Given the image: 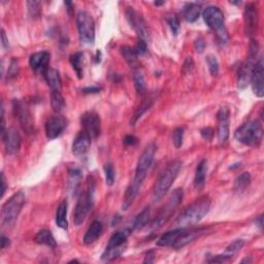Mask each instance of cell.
Returning a JSON list of instances; mask_svg holds the SVG:
<instances>
[{
    "label": "cell",
    "instance_id": "cell-46",
    "mask_svg": "<svg viewBox=\"0 0 264 264\" xmlns=\"http://www.w3.org/2000/svg\"><path fill=\"white\" fill-rule=\"evenodd\" d=\"M194 69V61L192 59V57H187L185 62H184L183 66H182V73L184 75H189Z\"/></svg>",
    "mask_w": 264,
    "mask_h": 264
},
{
    "label": "cell",
    "instance_id": "cell-43",
    "mask_svg": "<svg viewBox=\"0 0 264 264\" xmlns=\"http://www.w3.org/2000/svg\"><path fill=\"white\" fill-rule=\"evenodd\" d=\"M166 21L172 32V34L177 36L180 33V30H181V23L179 18L177 17V16L173 15V16H170V17L166 19Z\"/></svg>",
    "mask_w": 264,
    "mask_h": 264
},
{
    "label": "cell",
    "instance_id": "cell-55",
    "mask_svg": "<svg viewBox=\"0 0 264 264\" xmlns=\"http://www.w3.org/2000/svg\"><path fill=\"white\" fill-rule=\"evenodd\" d=\"M11 242H10V238L4 236L3 234L1 235V249H5V248H7L10 246Z\"/></svg>",
    "mask_w": 264,
    "mask_h": 264
},
{
    "label": "cell",
    "instance_id": "cell-42",
    "mask_svg": "<svg viewBox=\"0 0 264 264\" xmlns=\"http://www.w3.org/2000/svg\"><path fill=\"white\" fill-rule=\"evenodd\" d=\"M206 64L209 66L210 73L213 77H217L219 75V62L215 56H207L206 57Z\"/></svg>",
    "mask_w": 264,
    "mask_h": 264
},
{
    "label": "cell",
    "instance_id": "cell-7",
    "mask_svg": "<svg viewBox=\"0 0 264 264\" xmlns=\"http://www.w3.org/2000/svg\"><path fill=\"white\" fill-rule=\"evenodd\" d=\"M77 24L79 41L85 45H93L95 42V22L92 16L81 11L77 16Z\"/></svg>",
    "mask_w": 264,
    "mask_h": 264
},
{
    "label": "cell",
    "instance_id": "cell-22",
    "mask_svg": "<svg viewBox=\"0 0 264 264\" xmlns=\"http://www.w3.org/2000/svg\"><path fill=\"white\" fill-rule=\"evenodd\" d=\"M103 233V226L100 221H93L91 225L86 231L83 242L85 245H91L95 243Z\"/></svg>",
    "mask_w": 264,
    "mask_h": 264
},
{
    "label": "cell",
    "instance_id": "cell-15",
    "mask_svg": "<svg viewBox=\"0 0 264 264\" xmlns=\"http://www.w3.org/2000/svg\"><path fill=\"white\" fill-rule=\"evenodd\" d=\"M1 140L4 143L5 152L9 155H16L21 149L22 138L15 127L7 128Z\"/></svg>",
    "mask_w": 264,
    "mask_h": 264
},
{
    "label": "cell",
    "instance_id": "cell-30",
    "mask_svg": "<svg viewBox=\"0 0 264 264\" xmlns=\"http://www.w3.org/2000/svg\"><path fill=\"white\" fill-rule=\"evenodd\" d=\"M206 172H207V161L205 159H203L198 163L196 167L195 177H194V187L196 189H202L204 186Z\"/></svg>",
    "mask_w": 264,
    "mask_h": 264
},
{
    "label": "cell",
    "instance_id": "cell-24",
    "mask_svg": "<svg viewBox=\"0 0 264 264\" xmlns=\"http://www.w3.org/2000/svg\"><path fill=\"white\" fill-rule=\"evenodd\" d=\"M202 13V5L195 3V2H191L187 3L183 9V17L187 22L189 23H194L201 16Z\"/></svg>",
    "mask_w": 264,
    "mask_h": 264
},
{
    "label": "cell",
    "instance_id": "cell-20",
    "mask_svg": "<svg viewBox=\"0 0 264 264\" xmlns=\"http://www.w3.org/2000/svg\"><path fill=\"white\" fill-rule=\"evenodd\" d=\"M206 230H207V228H205V227L190 229V230L184 228L182 233L179 235L177 241H175V243L173 244V246L171 248H173V249H182V248L186 247L190 243L194 242L195 239L201 237Z\"/></svg>",
    "mask_w": 264,
    "mask_h": 264
},
{
    "label": "cell",
    "instance_id": "cell-16",
    "mask_svg": "<svg viewBox=\"0 0 264 264\" xmlns=\"http://www.w3.org/2000/svg\"><path fill=\"white\" fill-rule=\"evenodd\" d=\"M202 17L206 25L215 32L224 28V14L218 6H207Z\"/></svg>",
    "mask_w": 264,
    "mask_h": 264
},
{
    "label": "cell",
    "instance_id": "cell-17",
    "mask_svg": "<svg viewBox=\"0 0 264 264\" xmlns=\"http://www.w3.org/2000/svg\"><path fill=\"white\" fill-rule=\"evenodd\" d=\"M50 58H51V55L47 51L34 53L33 55L30 56L29 65L31 69L35 71V73L45 76L47 71L49 70Z\"/></svg>",
    "mask_w": 264,
    "mask_h": 264
},
{
    "label": "cell",
    "instance_id": "cell-48",
    "mask_svg": "<svg viewBox=\"0 0 264 264\" xmlns=\"http://www.w3.org/2000/svg\"><path fill=\"white\" fill-rule=\"evenodd\" d=\"M201 134H202L203 140H205L207 141H211L214 138V129L211 127H204L201 130Z\"/></svg>",
    "mask_w": 264,
    "mask_h": 264
},
{
    "label": "cell",
    "instance_id": "cell-32",
    "mask_svg": "<svg viewBox=\"0 0 264 264\" xmlns=\"http://www.w3.org/2000/svg\"><path fill=\"white\" fill-rule=\"evenodd\" d=\"M150 213H151V209L149 206L145 207L137 217H135L134 221H133V225H132V230H141L145 228L148 224H149V220H150Z\"/></svg>",
    "mask_w": 264,
    "mask_h": 264
},
{
    "label": "cell",
    "instance_id": "cell-45",
    "mask_svg": "<svg viewBox=\"0 0 264 264\" xmlns=\"http://www.w3.org/2000/svg\"><path fill=\"white\" fill-rule=\"evenodd\" d=\"M20 73V66H19V63L18 61L16 59H13L11 64H10V67H9V70H7V79H14L18 77Z\"/></svg>",
    "mask_w": 264,
    "mask_h": 264
},
{
    "label": "cell",
    "instance_id": "cell-25",
    "mask_svg": "<svg viewBox=\"0 0 264 264\" xmlns=\"http://www.w3.org/2000/svg\"><path fill=\"white\" fill-rule=\"evenodd\" d=\"M46 81L51 88V91H61L62 89V81L59 71L55 68H49L46 75L44 76Z\"/></svg>",
    "mask_w": 264,
    "mask_h": 264
},
{
    "label": "cell",
    "instance_id": "cell-39",
    "mask_svg": "<svg viewBox=\"0 0 264 264\" xmlns=\"http://www.w3.org/2000/svg\"><path fill=\"white\" fill-rule=\"evenodd\" d=\"M27 9L32 19H37L42 15V3L38 1H27Z\"/></svg>",
    "mask_w": 264,
    "mask_h": 264
},
{
    "label": "cell",
    "instance_id": "cell-56",
    "mask_svg": "<svg viewBox=\"0 0 264 264\" xmlns=\"http://www.w3.org/2000/svg\"><path fill=\"white\" fill-rule=\"evenodd\" d=\"M263 217H262V215H260L259 216V217H258V221H257V224H258V225H259V227H260V229H262V225H263V224H262V222H263Z\"/></svg>",
    "mask_w": 264,
    "mask_h": 264
},
{
    "label": "cell",
    "instance_id": "cell-11",
    "mask_svg": "<svg viewBox=\"0 0 264 264\" xmlns=\"http://www.w3.org/2000/svg\"><path fill=\"white\" fill-rule=\"evenodd\" d=\"M81 124L83 131L89 134L92 140L98 139L101 132V119L97 113L93 110L86 111L81 116Z\"/></svg>",
    "mask_w": 264,
    "mask_h": 264
},
{
    "label": "cell",
    "instance_id": "cell-23",
    "mask_svg": "<svg viewBox=\"0 0 264 264\" xmlns=\"http://www.w3.org/2000/svg\"><path fill=\"white\" fill-rule=\"evenodd\" d=\"M154 101H155V98L153 97V96H147V97H145L142 99V101L140 102V105L139 106V108L137 109V110H135L134 115L131 118L130 124L132 126H134L135 124H137V122L139 121V120L152 108Z\"/></svg>",
    "mask_w": 264,
    "mask_h": 264
},
{
    "label": "cell",
    "instance_id": "cell-29",
    "mask_svg": "<svg viewBox=\"0 0 264 264\" xmlns=\"http://www.w3.org/2000/svg\"><path fill=\"white\" fill-rule=\"evenodd\" d=\"M67 210H68L67 201H63L58 205L57 213H56V224H57L58 227L64 229V230L68 229Z\"/></svg>",
    "mask_w": 264,
    "mask_h": 264
},
{
    "label": "cell",
    "instance_id": "cell-34",
    "mask_svg": "<svg viewBox=\"0 0 264 264\" xmlns=\"http://www.w3.org/2000/svg\"><path fill=\"white\" fill-rule=\"evenodd\" d=\"M83 60H84V54L82 52H77L73 55H70L69 57V61H70V64L71 66H73L74 70L76 71V74L78 76V78H83Z\"/></svg>",
    "mask_w": 264,
    "mask_h": 264
},
{
    "label": "cell",
    "instance_id": "cell-40",
    "mask_svg": "<svg viewBox=\"0 0 264 264\" xmlns=\"http://www.w3.org/2000/svg\"><path fill=\"white\" fill-rule=\"evenodd\" d=\"M103 170H105L106 173V181H107V185L108 186H113L115 184V179H116V172L113 163L108 162L103 166Z\"/></svg>",
    "mask_w": 264,
    "mask_h": 264
},
{
    "label": "cell",
    "instance_id": "cell-9",
    "mask_svg": "<svg viewBox=\"0 0 264 264\" xmlns=\"http://www.w3.org/2000/svg\"><path fill=\"white\" fill-rule=\"evenodd\" d=\"M13 109L14 115L19 120V123L22 127V129L27 134L33 133L34 120L26 103L21 99H15L13 101Z\"/></svg>",
    "mask_w": 264,
    "mask_h": 264
},
{
    "label": "cell",
    "instance_id": "cell-51",
    "mask_svg": "<svg viewBox=\"0 0 264 264\" xmlns=\"http://www.w3.org/2000/svg\"><path fill=\"white\" fill-rule=\"evenodd\" d=\"M1 45H2V47L7 51V50H10V44H9V39L6 38V34H5V31L2 29L1 30Z\"/></svg>",
    "mask_w": 264,
    "mask_h": 264
},
{
    "label": "cell",
    "instance_id": "cell-6",
    "mask_svg": "<svg viewBox=\"0 0 264 264\" xmlns=\"http://www.w3.org/2000/svg\"><path fill=\"white\" fill-rule=\"evenodd\" d=\"M156 151H157V147L154 142L149 143V145L145 148V150L142 151V153L140 156V159L138 161L134 178L131 181L137 186L141 187L143 181H145V179L147 177L150 167L154 161Z\"/></svg>",
    "mask_w": 264,
    "mask_h": 264
},
{
    "label": "cell",
    "instance_id": "cell-28",
    "mask_svg": "<svg viewBox=\"0 0 264 264\" xmlns=\"http://www.w3.org/2000/svg\"><path fill=\"white\" fill-rule=\"evenodd\" d=\"M140 189V187L137 186L132 182L129 184V186L127 187V190L125 192L124 201H123V203H122V210L123 211H127V210L130 209V206L133 204L135 198H137V196L139 194Z\"/></svg>",
    "mask_w": 264,
    "mask_h": 264
},
{
    "label": "cell",
    "instance_id": "cell-3",
    "mask_svg": "<svg viewBox=\"0 0 264 264\" xmlns=\"http://www.w3.org/2000/svg\"><path fill=\"white\" fill-rule=\"evenodd\" d=\"M182 169V162L180 160H173L169 163L164 171L159 175L154 188H153V201L154 202H161L167 192L172 186L173 182L177 179L178 174Z\"/></svg>",
    "mask_w": 264,
    "mask_h": 264
},
{
    "label": "cell",
    "instance_id": "cell-50",
    "mask_svg": "<svg viewBox=\"0 0 264 264\" xmlns=\"http://www.w3.org/2000/svg\"><path fill=\"white\" fill-rule=\"evenodd\" d=\"M139 142V140L134 135H126L124 138V143L126 146H135Z\"/></svg>",
    "mask_w": 264,
    "mask_h": 264
},
{
    "label": "cell",
    "instance_id": "cell-19",
    "mask_svg": "<svg viewBox=\"0 0 264 264\" xmlns=\"http://www.w3.org/2000/svg\"><path fill=\"white\" fill-rule=\"evenodd\" d=\"M218 121V140L220 143L226 142L229 138V122H230V111L227 108H221L217 113Z\"/></svg>",
    "mask_w": 264,
    "mask_h": 264
},
{
    "label": "cell",
    "instance_id": "cell-49",
    "mask_svg": "<svg viewBox=\"0 0 264 264\" xmlns=\"http://www.w3.org/2000/svg\"><path fill=\"white\" fill-rule=\"evenodd\" d=\"M194 49L199 54L203 53V51L205 49V42H204V39L202 36H198L195 39V42H194Z\"/></svg>",
    "mask_w": 264,
    "mask_h": 264
},
{
    "label": "cell",
    "instance_id": "cell-13",
    "mask_svg": "<svg viewBox=\"0 0 264 264\" xmlns=\"http://www.w3.org/2000/svg\"><path fill=\"white\" fill-rule=\"evenodd\" d=\"M244 21H245V32L246 35L249 37H253L258 30V10L255 3H249L245 9L244 13Z\"/></svg>",
    "mask_w": 264,
    "mask_h": 264
},
{
    "label": "cell",
    "instance_id": "cell-54",
    "mask_svg": "<svg viewBox=\"0 0 264 264\" xmlns=\"http://www.w3.org/2000/svg\"><path fill=\"white\" fill-rule=\"evenodd\" d=\"M5 191H6V181H5L4 173L1 172V197L4 196Z\"/></svg>",
    "mask_w": 264,
    "mask_h": 264
},
{
    "label": "cell",
    "instance_id": "cell-26",
    "mask_svg": "<svg viewBox=\"0 0 264 264\" xmlns=\"http://www.w3.org/2000/svg\"><path fill=\"white\" fill-rule=\"evenodd\" d=\"M183 230L184 228H177V229L167 231V233H165L164 234H162L159 237V239L156 243L157 246L158 247H172L175 241H177V238L179 237V235L182 233Z\"/></svg>",
    "mask_w": 264,
    "mask_h": 264
},
{
    "label": "cell",
    "instance_id": "cell-21",
    "mask_svg": "<svg viewBox=\"0 0 264 264\" xmlns=\"http://www.w3.org/2000/svg\"><path fill=\"white\" fill-rule=\"evenodd\" d=\"M92 139L85 131L79 132L73 142V153L77 157H83L89 151Z\"/></svg>",
    "mask_w": 264,
    "mask_h": 264
},
{
    "label": "cell",
    "instance_id": "cell-12",
    "mask_svg": "<svg viewBox=\"0 0 264 264\" xmlns=\"http://www.w3.org/2000/svg\"><path fill=\"white\" fill-rule=\"evenodd\" d=\"M68 121L65 117L60 114L51 116L46 122V135L50 140L59 138L66 129Z\"/></svg>",
    "mask_w": 264,
    "mask_h": 264
},
{
    "label": "cell",
    "instance_id": "cell-37",
    "mask_svg": "<svg viewBox=\"0 0 264 264\" xmlns=\"http://www.w3.org/2000/svg\"><path fill=\"white\" fill-rule=\"evenodd\" d=\"M133 82L134 87L137 89V92L139 94H143L146 91V83H145V77H143L142 71L140 67L135 68L133 70Z\"/></svg>",
    "mask_w": 264,
    "mask_h": 264
},
{
    "label": "cell",
    "instance_id": "cell-5",
    "mask_svg": "<svg viewBox=\"0 0 264 264\" xmlns=\"http://www.w3.org/2000/svg\"><path fill=\"white\" fill-rule=\"evenodd\" d=\"M25 193L19 191L3 204L1 211V226L3 228H12L15 225L25 204Z\"/></svg>",
    "mask_w": 264,
    "mask_h": 264
},
{
    "label": "cell",
    "instance_id": "cell-44",
    "mask_svg": "<svg viewBox=\"0 0 264 264\" xmlns=\"http://www.w3.org/2000/svg\"><path fill=\"white\" fill-rule=\"evenodd\" d=\"M183 140H184V128L178 127L175 128L172 132V142L173 146L179 149L183 145Z\"/></svg>",
    "mask_w": 264,
    "mask_h": 264
},
{
    "label": "cell",
    "instance_id": "cell-33",
    "mask_svg": "<svg viewBox=\"0 0 264 264\" xmlns=\"http://www.w3.org/2000/svg\"><path fill=\"white\" fill-rule=\"evenodd\" d=\"M68 173H69V179H68L69 191L73 192V194L76 195L82 182V172L78 169H70Z\"/></svg>",
    "mask_w": 264,
    "mask_h": 264
},
{
    "label": "cell",
    "instance_id": "cell-1",
    "mask_svg": "<svg viewBox=\"0 0 264 264\" xmlns=\"http://www.w3.org/2000/svg\"><path fill=\"white\" fill-rule=\"evenodd\" d=\"M211 209V199L209 196H202L184 210L175 219L173 225L178 228H186L194 225L203 219Z\"/></svg>",
    "mask_w": 264,
    "mask_h": 264
},
{
    "label": "cell",
    "instance_id": "cell-52",
    "mask_svg": "<svg viewBox=\"0 0 264 264\" xmlns=\"http://www.w3.org/2000/svg\"><path fill=\"white\" fill-rule=\"evenodd\" d=\"M154 261H155V252L149 251L146 255L145 260H143V263H154Z\"/></svg>",
    "mask_w": 264,
    "mask_h": 264
},
{
    "label": "cell",
    "instance_id": "cell-4",
    "mask_svg": "<svg viewBox=\"0 0 264 264\" xmlns=\"http://www.w3.org/2000/svg\"><path fill=\"white\" fill-rule=\"evenodd\" d=\"M234 139L245 146L258 148L263 140V128L258 120H252L239 126L234 132Z\"/></svg>",
    "mask_w": 264,
    "mask_h": 264
},
{
    "label": "cell",
    "instance_id": "cell-58",
    "mask_svg": "<svg viewBox=\"0 0 264 264\" xmlns=\"http://www.w3.org/2000/svg\"><path fill=\"white\" fill-rule=\"evenodd\" d=\"M164 3H165L164 1H156L154 4L157 5V6H159V5H162V4H164Z\"/></svg>",
    "mask_w": 264,
    "mask_h": 264
},
{
    "label": "cell",
    "instance_id": "cell-14",
    "mask_svg": "<svg viewBox=\"0 0 264 264\" xmlns=\"http://www.w3.org/2000/svg\"><path fill=\"white\" fill-rule=\"evenodd\" d=\"M250 84L252 86L253 93L257 97L262 98L264 96V65L261 57L255 63Z\"/></svg>",
    "mask_w": 264,
    "mask_h": 264
},
{
    "label": "cell",
    "instance_id": "cell-57",
    "mask_svg": "<svg viewBox=\"0 0 264 264\" xmlns=\"http://www.w3.org/2000/svg\"><path fill=\"white\" fill-rule=\"evenodd\" d=\"M252 262V259L251 258H245L242 263H251Z\"/></svg>",
    "mask_w": 264,
    "mask_h": 264
},
{
    "label": "cell",
    "instance_id": "cell-47",
    "mask_svg": "<svg viewBox=\"0 0 264 264\" xmlns=\"http://www.w3.org/2000/svg\"><path fill=\"white\" fill-rule=\"evenodd\" d=\"M134 50H135V52H137V54L139 56L146 55L148 53V45H147V42L142 41V39H140Z\"/></svg>",
    "mask_w": 264,
    "mask_h": 264
},
{
    "label": "cell",
    "instance_id": "cell-38",
    "mask_svg": "<svg viewBox=\"0 0 264 264\" xmlns=\"http://www.w3.org/2000/svg\"><path fill=\"white\" fill-rule=\"evenodd\" d=\"M250 183H251V174L249 172H243L235 179L233 189L237 192L244 191L248 186L250 185Z\"/></svg>",
    "mask_w": 264,
    "mask_h": 264
},
{
    "label": "cell",
    "instance_id": "cell-31",
    "mask_svg": "<svg viewBox=\"0 0 264 264\" xmlns=\"http://www.w3.org/2000/svg\"><path fill=\"white\" fill-rule=\"evenodd\" d=\"M121 54L126 62L129 64V66L133 69L139 66V55L135 52L133 47L129 46H124L121 47Z\"/></svg>",
    "mask_w": 264,
    "mask_h": 264
},
{
    "label": "cell",
    "instance_id": "cell-36",
    "mask_svg": "<svg viewBox=\"0 0 264 264\" xmlns=\"http://www.w3.org/2000/svg\"><path fill=\"white\" fill-rule=\"evenodd\" d=\"M51 103L55 113L60 114L65 107V100H64L61 91H51Z\"/></svg>",
    "mask_w": 264,
    "mask_h": 264
},
{
    "label": "cell",
    "instance_id": "cell-53",
    "mask_svg": "<svg viewBox=\"0 0 264 264\" xmlns=\"http://www.w3.org/2000/svg\"><path fill=\"white\" fill-rule=\"evenodd\" d=\"M101 88L100 87H88V88H84L82 90L84 93H98L100 92Z\"/></svg>",
    "mask_w": 264,
    "mask_h": 264
},
{
    "label": "cell",
    "instance_id": "cell-2",
    "mask_svg": "<svg viewBox=\"0 0 264 264\" xmlns=\"http://www.w3.org/2000/svg\"><path fill=\"white\" fill-rule=\"evenodd\" d=\"M95 189H96V182L92 175H89L87 178V184L85 189L81 192L75 210L74 221L76 225H81V224L86 220L88 215L91 212L94 199H95Z\"/></svg>",
    "mask_w": 264,
    "mask_h": 264
},
{
    "label": "cell",
    "instance_id": "cell-8",
    "mask_svg": "<svg viewBox=\"0 0 264 264\" xmlns=\"http://www.w3.org/2000/svg\"><path fill=\"white\" fill-rule=\"evenodd\" d=\"M183 198H184L183 189H181V188L175 189L171 193V195L169 199V202H167L166 205H164L161 212L159 213L158 217L153 222H152V224H151L152 229H159L160 227H161L163 224L170 219V217L171 216V214L174 212V210L181 204V202H183Z\"/></svg>",
    "mask_w": 264,
    "mask_h": 264
},
{
    "label": "cell",
    "instance_id": "cell-27",
    "mask_svg": "<svg viewBox=\"0 0 264 264\" xmlns=\"http://www.w3.org/2000/svg\"><path fill=\"white\" fill-rule=\"evenodd\" d=\"M34 242L38 245H44V246L53 248V249L57 247L56 239L49 229L39 230L34 237Z\"/></svg>",
    "mask_w": 264,
    "mask_h": 264
},
{
    "label": "cell",
    "instance_id": "cell-35",
    "mask_svg": "<svg viewBox=\"0 0 264 264\" xmlns=\"http://www.w3.org/2000/svg\"><path fill=\"white\" fill-rule=\"evenodd\" d=\"M126 247L127 246L118 247V248H108L107 247L105 252H103V254L101 256L102 261L110 262V261H114V260L120 258L122 256V254L125 252Z\"/></svg>",
    "mask_w": 264,
    "mask_h": 264
},
{
    "label": "cell",
    "instance_id": "cell-18",
    "mask_svg": "<svg viewBox=\"0 0 264 264\" xmlns=\"http://www.w3.org/2000/svg\"><path fill=\"white\" fill-rule=\"evenodd\" d=\"M256 59L248 57L247 60L242 64L237 71V88L241 90L246 89L251 82L253 68L256 63Z\"/></svg>",
    "mask_w": 264,
    "mask_h": 264
},
{
    "label": "cell",
    "instance_id": "cell-41",
    "mask_svg": "<svg viewBox=\"0 0 264 264\" xmlns=\"http://www.w3.org/2000/svg\"><path fill=\"white\" fill-rule=\"evenodd\" d=\"M245 245V241L244 239H236L235 242H233L231 245H229L227 248H226V250H225V253L224 254H226L227 256H229L230 258H233V256L238 253L239 251L242 250V248L244 247Z\"/></svg>",
    "mask_w": 264,
    "mask_h": 264
},
{
    "label": "cell",
    "instance_id": "cell-10",
    "mask_svg": "<svg viewBox=\"0 0 264 264\" xmlns=\"http://www.w3.org/2000/svg\"><path fill=\"white\" fill-rule=\"evenodd\" d=\"M125 15H126V19L128 23H129L131 28H133L134 31L137 32L140 39L147 42L150 37V34H149L147 23L145 19L142 18V16L135 11L133 7H128Z\"/></svg>",
    "mask_w": 264,
    "mask_h": 264
}]
</instances>
